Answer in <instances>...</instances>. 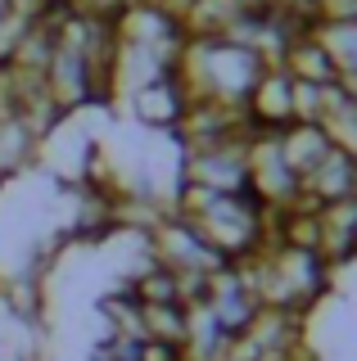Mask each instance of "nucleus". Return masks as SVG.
I'll return each mask as SVG.
<instances>
[{"instance_id":"1","label":"nucleus","mask_w":357,"mask_h":361,"mask_svg":"<svg viewBox=\"0 0 357 361\" xmlns=\"http://www.w3.org/2000/svg\"><path fill=\"white\" fill-rule=\"evenodd\" d=\"M172 212H181L226 262H244L272 240V208H262L253 199V190L217 195V190H199V185H176Z\"/></svg>"},{"instance_id":"2","label":"nucleus","mask_w":357,"mask_h":361,"mask_svg":"<svg viewBox=\"0 0 357 361\" xmlns=\"http://www.w3.org/2000/svg\"><path fill=\"white\" fill-rule=\"evenodd\" d=\"M267 54L249 41L236 37H186L181 50V82L190 86V99H217V104L244 109L253 95V86L267 73Z\"/></svg>"},{"instance_id":"3","label":"nucleus","mask_w":357,"mask_h":361,"mask_svg":"<svg viewBox=\"0 0 357 361\" xmlns=\"http://www.w3.org/2000/svg\"><path fill=\"white\" fill-rule=\"evenodd\" d=\"M236 267L244 271V280L258 293L262 307H281V312H298V316H308L317 307L334 280V267L321 253L294 248V244H276V240H267L258 253L236 262Z\"/></svg>"},{"instance_id":"4","label":"nucleus","mask_w":357,"mask_h":361,"mask_svg":"<svg viewBox=\"0 0 357 361\" xmlns=\"http://www.w3.org/2000/svg\"><path fill=\"white\" fill-rule=\"evenodd\" d=\"M176 185H199V190H217V195L249 190V140L176 149Z\"/></svg>"},{"instance_id":"5","label":"nucleus","mask_w":357,"mask_h":361,"mask_svg":"<svg viewBox=\"0 0 357 361\" xmlns=\"http://www.w3.org/2000/svg\"><path fill=\"white\" fill-rule=\"evenodd\" d=\"M114 109H122L140 131H150V135H172L181 127L186 109H190V86H186L181 73L172 68V73H163V77H154V82L118 95Z\"/></svg>"},{"instance_id":"6","label":"nucleus","mask_w":357,"mask_h":361,"mask_svg":"<svg viewBox=\"0 0 357 361\" xmlns=\"http://www.w3.org/2000/svg\"><path fill=\"white\" fill-rule=\"evenodd\" d=\"M244 113H249L253 131H281V127H289V122H294V77H289L281 63H272L262 73V82L253 86Z\"/></svg>"},{"instance_id":"7","label":"nucleus","mask_w":357,"mask_h":361,"mask_svg":"<svg viewBox=\"0 0 357 361\" xmlns=\"http://www.w3.org/2000/svg\"><path fill=\"white\" fill-rule=\"evenodd\" d=\"M303 199L317 203V208L357 199V154L344 149V145H334V149L303 176Z\"/></svg>"},{"instance_id":"8","label":"nucleus","mask_w":357,"mask_h":361,"mask_svg":"<svg viewBox=\"0 0 357 361\" xmlns=\"http://www.w3.org/2000/svg\"><path fill=\"white\" fill-rule=\"evenodd\" d=\"M317 253L334 271L357 262V199L317 208Z\"/></svg>"},{"instance_id":"9","label":"nucleus","mask_w":357,"mask_h":361,"mask_svg":"<svg viewBox=\"0 0 357 361\" xmlns=\"http://www.w3.org/2000/svg\"><path fill=\"white\" fill-rule=\"evenodd\" d=\"M276 63H281L294 82H317V86L339 82V73H334L326 45L317 41V32H312V27H303L298 37H289V45L281 50V59H276Z\"/></svg>"},{"instance_id":"10","label":"nucleus","mask_w":357,"mask_h":361,"mask_svg":"<svg viewBox=\"0 0 357 361\" xmlns=\"http://www.w3.org/2000/svg\"><path fill=\"white\" fill-rule=\"evenodd\" d=\"M276 140H281V154H285V163L298 172V180L334 149V135L321 127V122H289V127L276 131Z\"/></svg>"},{"instance_id":"11","label":"nucleus","mask_w":357,"mask_h":361,"mask_svg":"<svg viewBox=\"0 0 357 361\" xmlns=\"http://www.w3.org/2000/svg\"><path fill=\"white\" fill-rule=\"evenodd\" d=\"M145 338H163V343L186 348L190 334V302H159V307H140Z\"/></svg>"},{"instance_id":"12","label":"nucleus","mask_w":357,"mask_h":361,"mask_svg":"<svg viewBox=\"0 0 357 361\" xmlns=\"http://www.w3.org/2000/svg\"><path fill=\"white\" fill-rule=\"evenodd\" d=\"M312 32L326 45L339 82L344 77H357V23H312Z\"/></svg>"},{"instance_id":"13","label":"nucleus","mask_w":357,"mask_h":361,"mask_svg":"<svg viewBox=\"0 0 357 361\" xmlns=\"http://www.w3.org/2000/svg\"><path fill=\"white\" fill-rule=\"evenodd\" d=\"M312 23H357V0H312Z\"/></svg>"},{"instance_id":"14","label":"nucleus","mask_w":357,"mask_h":361,"mask_svg":"<svg viewBox=\"0 0 357 361\" xmlns=\"http://www.w3.org/2000/svg\"><path fill=\"white\" fill-rule=\"evenodd\" d=\"M344 90H349V99H353V104H357V77H344V82H339Z\"/></svg>"}]
</instances>
